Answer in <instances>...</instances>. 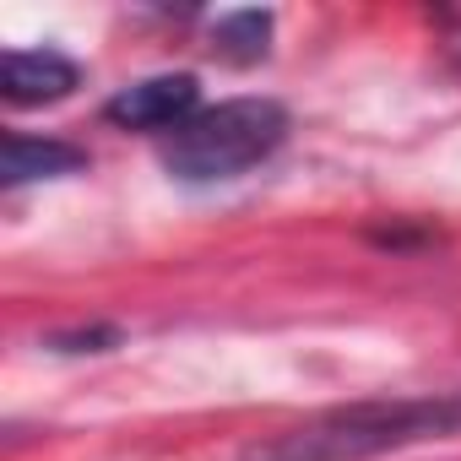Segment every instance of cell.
Segmentation results:
<instances>
[{
    "label": "cell",
    "mask_w": 461,
    "mask_h": 461,
    "mask_svg": "<svg viewBox=\"0 0 461 461\" xmlns=\"http://www.w3.org/2000/svg\"><path fill=\"white\" fill-rule=\"evenodd\" d=\"M288 141V109L277 98L245 93V98H222L185 120L163 141V168L179 185H222L240 179L256 163H267Z\"/></svg>",
    "instance_id": "2"
},
{
    "label": "cell",
    "mask_w": 461,
    "mask_h": 461,
    "mask_svg": "<svg viewBox=\"0 0 461 461\" xmlns=\"http://www.w3.org/2000/svg\"><path fill=\"white\" fill-rule=\"evenodd\" d=\"M82 168H87V152L60 141V136L6 131V147H0V185L6 190L33 185V179H66V174H82Z\"/></svg>",
    "instance_id": "5"
},
{
    "label": "cell",
    "mask_w": 461,
    "mask_h": 461,
    "mask_svg": "<svg viewBox=\"0 0 461 461\" xmlns=\"http://www.w3.org/2000/svg\"><path fill=\"white\" fill-rule=\"evenodd\" d=\"M212 50L234 66H256L272 50V12H222L212 23Z\"/></svg>",
    "instance_id": "6"
},
{
    "label": "cell",
    "mask_w": 461,
    "mask_h": 461,
    "mask_svg": "<svg viewBox=\"0 0 461 461\" xmlns=\"http://www.w3.org/2000/svg\"><path fill=\"white\" fill-rule=\"evenodd\" d=\"M82 87V66L60 50H6L0 60V93L17 109H39V104H60Z\"/></svg>",
    "instance_id": "4"
},
{
    "label": "cell",
    "mask_w": 461,
    "mask_h": 461,
    "mask_svg": "<svg viewBox=\"0 0 461 461\" xmlns=\"http://www.w3.org/2000/svg\"><path fill=\"white\" fill-rule=\"evenodd\" d=\"M456 434H461V391L375 396V402L331 407L283 434H267L245 445L240 461H375V456L429 445V439H456Z\"/></svg>",
    "instance_id": "1"
},
{
    "label": "cell",
    "mask_w": 461,
    "mask_h": 461,
    "mask_svg": "<svg viewBox=\"0 0 461 461\" xmlns=\"http://www.w3.org/2000/svg\"><path fill=\"white\" fill-rule=\"evenodd\" d=\"M201 114V82L190 71H163V77H141L131 87H120L104 104V120L120 131H179L185 120Z\"/></svg>",
    "instance_id": "3"
},
{
    "label": "cell",
    "mask_w": 461,
    "mask_h": 461,
    "mask_svg": "<svg viewBox=\"0 0 461 461\" xmlns=\"http://www.w3.org/2000/svg\"><path fill=\"white\" fill-rule=\"evenodd\" d=\"M55 353H104V348H120V326H82V331H60L50 337Z\"/></svg>",
    "instance_id": "7"
}]
</instances>
